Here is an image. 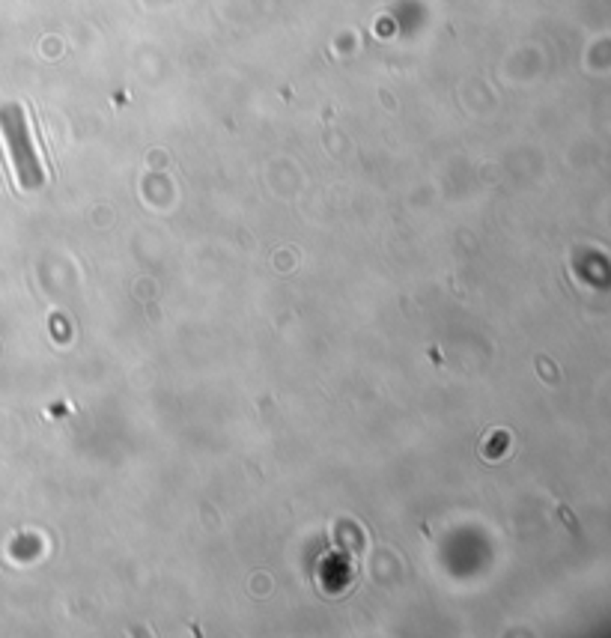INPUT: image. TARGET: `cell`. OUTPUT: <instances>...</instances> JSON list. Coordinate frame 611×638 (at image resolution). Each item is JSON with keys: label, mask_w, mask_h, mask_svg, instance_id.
I'll use <instances>...</instances> for the list:
<instances>
[{"label": "cell", "mask_w": 611, "mask_h": 638, "mask_svg": "<svg viewBox=\"0 0 611 638\" xmlns=\"http://www.w3.org/2000/svg\"><path fill=\"white\" fill-rule=\"evenodd\" d=\"M0 123H4V134H6V143H9V153H12V161H15V171H19L21 186L24 188H36L42 182V167H39L36 153L30 149V131H27L21 108L4 111V113H0Z\"/></svg>", "instance_id": "6da1fadb"}]
</instances>
